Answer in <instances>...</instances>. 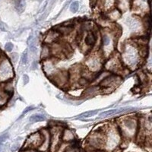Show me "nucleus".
<instances>
[{
	"label": "nucleus",
	"instance_id": "1",
	"mask_svg": "<svg viewBox=\"0 0 152 152\" xmlns=\"http://www.w3.org/2000/svg\"><path fill=\"white\" fill-rule=\"evenodd\" d=\"M120 58L123 65L131 69H135L139 66L143 59L141 55L140 47L135 42H129L124 44Z\"/></svg>",
	"mask_w": 152,
	"mask_h": 152
},
{
	"label": "nucleus",
	"instance_id": "2",
	"mask_svg": "<svg viewBox=\"0 0 152 152\" xmlns=\"http://www.w3.org/2000/svg\"><path fill=\"white\" fill-rule=\"evenodd\" d=\"M122 137L118 126L109 125L104 129V148L105 152H113L116 151L122 142Z\"/></svg>",
	"mask_w": 152,
	"mask_h": 152
},
{
	"label": "nucleus",
	"instance_id": "3",
	"mask_svg": "<svg viewBox=\"0 0 152 152\" xmlns=\"http://www.w3.org/2000/svg\"><path fill=\"white\" fill-rule=\"evenodd\" d=\"M122 139L129 140L137 136L139 131V120L133 116L122 118L117 125Z\"/></svg>",
	"mask_w": 152,
	"mask_h": 152
},
{
	"label": "nucleus",
	"instance_id": "4",
	"mask_svg": "<svg viewBox=\"0 0 152 152\" xmlns=\"http://www.w3.org/2000/svg\"><path fill=\"white\" fill-rule=\"evenodd\" d=\"M117 33L111 29H104L101 33V47L103 56L109 57L112 56V53L116 46V39Z\"/></svg>",
	"mask_w": 152,
	"mask_h": 152
},
{
	"label": "nucleus",
	"instance_id": "5",
	"mask_svg": "<svg viewBox=\"0 0 152 152\" xmlns=\"http://www.w3.org/2000/svg\"><path fill=\"white\" fill-rule=\"evenodd\" d=\"M87 150L103 151L104 130H98L90 134L87 139Z\"/></svg>",
	"mask_w": 152,
	"mask_h": 152
},
{
	"label": "nucleus",
	"instance_id": "6",
	"mask_svg": "<svg viewBox=\"0 0 152 152\" xmlns=\"http://www.w3.org/2000/svg\"><path fill=\"white\" fill-rule=\"evenodd\" d=\"M14 77V71L11 61L3 57L0 59V82L11 81Z\"/></svg>",
	"mask_w": 152,
	"mask_h": 152
},
{
	"label": "nucleus",
	"instance_id": "7",
	"mask_svg": "<svg viewBox=\"0 0 152 152\" xmlns=\"http://www.w3.org/2000/svg\"><path fill=\"white\" fill-rule=\"evenodd\" d=\"M103 55H99L98 53H94L87 57L85 61L86 69L89 72L97 74L101 72V69L103 65L102 59Z\"/></svg>",
	"mask_w": 152,
	"mask_h": 152
},
{
	"label": "nucleus",
	"instance_id": "8",
	"mask_svg": "<svg viewBox=\"0 0 152 152\" xmlns=\"http://www.w3.org/2000/svg\"><path fill=\"white\" fill-rule=\"evenodd\" d=\"M63 128L59 125H53L49 129L51 139H50V148L49 152H57L59 148L63 143L62 132Z\"/></svg>",
	"mask_w": 152,
	"mask_h": 152
},
{
	"label": "nucleus",
	"instance_id": "9",
	"mask_svg": "<svg viewBox=\"0 0 152 152\" xmlns=\"http://www.w3.org/2000/svg\"><path fill=\"white\" fill-rule=\"evenodd\" d=\"M44 137L41 132H36L29 135L24 145V150H38L43 142Z\"/></svg>",
	"mask_w": 152,
	"mask_h": 152
},
{
	"label": "nucleus",
	"instance_id": "10",
	"mask_svg": "<svg viewBox=\"0 0 152 152\" xmlns=\"http://www.w3.org/2000/svg\"><path fill=\"white\" fill-rule=\"evenodd\" d=\"M122 63L121 58L117 57L116 56H111L104 63L105 69L108 72H111L113 74L119 75V72L123 70L122 68Z\"/></svg>",
	"mask_w": 152,
	"mask_h": 152
},
{
	"label": "nucleus",
	"instance_id": "11",
	"mask_svg": "<svg viewBox=\"0 0 152 152\" xmlns=\"http://www.w3.org/2000/svg\"><path fill=\"white\" fill-rule=\"evenodd\" d=\"M122 77L119 75L116 74H110L104 79L102 80L98 84L99 87L101 88H103L104 90H113L115 87H117L121 83Z\"/></svg>",
	"mask_w": 152,
	"mask_h": 152
},
{
	"label": "nucleus",
	"instance_id": "12",
	"mask_svg": "<svg viewBox=\"0 0 152 152\" xmlns=\"http://www.w3.org/2000/svg\"><path fill=\"white\" fill-rule=\"evenodd\" d=\"M50 79L59 87H66L68 84V82L70 81L69 80V72H66V71L58 70L56 73L50 78Z\"/></svg>",
	"mask_w": 152,
	"mask_h": 152
},
{
	"label": "nucleus",
	"instance_id": "13",
	"mask_svg": "<svg viewBox=\"0 0 152 152\" xmlns=\"http://www.w3.org/2000/svg\"><path fill=\"white\" fill-rule=\"evenodd\" d=\"M125 24L127 25L132 32L135 33V34H138V33L140 32L141 28L143 27H144V23L141 22L136 17H129L125 21Z\"/></svg>",
	"mask_w": 152,
	"mask_h": 152
},
{
	"label": "nucleus",
	"instance_id": "14",
	"mask_svg": "<svg viewBox=\"0 0 152 152\" xmlns=\"http://www.w3.org/2000/svg\"><path fill=\"white\" fill-rule=\"evenodd\" d=\"M41 132L44 139L43 142L39 148L38 151L41 152H49V148H50V139H51V135H50V131L49 129H44L40 130Z\"/></svg>",
	"mask_w": 152,
	"mask_h": 152
},
{
	"label": "nucleus",
	"instance_id": "15",
	"mask_svg": "<svg viewBox=\"0 0 152 152\" xmlns=\"http://www.w3.org/2000/svg\"><path fill=\"white\" fill-rule=\"evenodd\" d=\"M43 69L46 75L49 77V78L53 77L58 71L56 68L55 63L52 59V57L43 61Z\"/></svg>",
	"mask_w": 152,
	"mask_h": 152
},
{
	"label": "nucleus",
	"instance_id": "16",
	"mask_svg": "<svg viewBox=\"0 0 152 152\" xmlns=\"http://www.w3.org/2000/svg\"><path fill=\"white\" fill-rule=\"evenodd\" d=\"M135 108L133 107H122L120 109H112V110H108L106 111H103L101 113H100L99 117L100 118H106L109 116H113L119 114L125 113L128 112H132L133 110H135Z\"/></svg>",
	"mask_w": 152,
	"mask_h": 152
},
{
	"label": "nucleus",
	"instance_id": "17",
	"mask_svg": "<svg viewBox=\"0 0 152 152\" xmlns=\"http://www.w3.org/2000/svg\"><path fill=\"white\" fill-rule=\"evenodd\" d=\"M97 40H98V37H97V34H96V32H94V30L87 31L85 37H84V46L88 49H91V48L95 46Z\"/></svg>",
	"mask_w": 152,
	"mask_h": 152
},
{
	"label": "nucleus",
	"instance_id": "18",
	"mask_svg": "<svg viewBox=\"0 0 152 152\" xmlns=\"http://www.w3.org/2000/svg\"><path fill=\"white\" fill-rule=\"evenodd\" d=\"M59 37H60V34L57 32L55 29L49 30L44 37V44H47V45L49 46L52 45L53 44L58 41V39L59 38Z\"/></svg>",
	"mask_w": 152,
	"mask_h": 152
},
{
	"label": "nucleus",
	"instance_id": "19",
	"mask_svg": "<svg viewBox=\"0 0 152 152\" xmlns=\"http://www.w3.org/2000/svg\"><path fill=\"white\" fill-rule=\"evenodd\" d=\"M75 139V133L73 132L72 130L69 129H63V132H62V141L63 142L68 143V144H71L73 142Z\"/></svg>",
	"mask_w": 152,
	"mask_h": 152
},
{
	"label": "nucleus",
	"instance_id": "20",
	"mask_svg": "<svg viewBox=\"0 0 152 152\" xmlns=\"http://www.w3.org/2000/svg\"><path fill=\"white\" fill-rule=\"evenodd\" d=\"M132 8L137 12H144L148 8L147 0H134L132 2Z\"/></svg>",
	"mask_w": 152,
	"mask_h": 152
},
{
	"label": "nucleus",
	"instance_id": "21",
	"mask_svg": "<svg viewBox=\"0 0 152 152\" xmlns=\"http://www.w3.org/2000/svg\"><path fill=\"white\" fill-rule=\"evenodd\" d=\"M55 30L60 34V36H68L73 31V26L71 25H63L57 27Z\"/></svg>",
	"mask_w": 152,
	"mask_h": 152
},
{
	"label": "nucleus",
	"instance_id": "22",
	"mask_svg": "<svg viewBox=\"0 0 152 152\" xmlns=\"http://www.w3.org/2000/svg\"><path fill=\"white\" fill-rule=\"evenodd\" d=\"M122 16V11L120 9H118L117 8H113V9L110 10L106 14V17L108 20L111 21H116L118 19H120Z\"/></svg>",
	"mask_w": 152,
	"mask_h": 152
},
{
	"label": "nucleus",
	"instance_id": "23",
	"mask_svg": "<svg viewBox=\"0 0 152 152\" xmlns=\"http://www.w3.org/2000/svg\"><path fill=\"white\" fill-rule=\"evenodd\" d=\"M52 57V52L50 46L47 44H44L43 47L41 49V53H40V58L43 61L45 59H49Z\"/></svg>",
	"mask_w": 152,
	"mask_h": 152
},
{
	"label": "nucleus",
	"instance_id": "24",
	"mask_svg": "<svg viewBox=\"0 0 152 152\" xmlns=\"http://www.w3.org/2000/svg\"><path fill=\"white\" fill-rule=\"evenodd\" d=\"M100 90H101V87H99V85L90 86V87H87L85 91H84L83 96L84 97H92L94 95L99 93Z\"/></svg>",
	"mask_w": 152,
	"mask_h": 152
},
{
	"label": "nucleus",
	"instance_id": "25",
	"mask_svg": "<svg viewBox=\"0 0 152 152\" xmlns=\"http://www.w3.org/2000/svg\"><path fill=\"white\" fill-rule=\"evenodd\" d=\"M130 6V2L129 0H116V6L118 9L120 11H125L129 8Z\"/></svg>",
	"mask_w": 152,
	"mask_h": 152
},
{
	"label": "nucleus",
	"instance_id": "26",
	"mask_svg": "<svg viewBox=\"0 0 152 152\" xmlns=\"http://www.w3.org/2000/svg\"><path fill=\"white\" fill-rule=\"evenodd\" d=\"M4 83H5V85H4L2 91H3L4 92H6V93L8 95L12 94L14 91V87H13V84H12V82H11V81H8V82H4Z\"/></svg>",
	"mask_w": 152,
	"mask_h": 152
},
{
	"label": "nucleus",
	"instance_id": "27",
	"mask_svg": "<svg viewBox=\"0 0 152 152\" xmlns=\"http://www.w3.org/2000/svg\"><path fill=\"white\" fill-rule=\"evenodd\" d=\"M46 120V116L42 114H34L30 117V122H38L44 121Z\"/></svg>",
	"mask_w": 152,
	"mask_h": 152
},
{
	"label": "nucleus",
	"instance_id": "28",
	"mask_svg": "<svg viewBox=\"0 0 152 152\" xmlns=\"http://www.w3.org/2000/svg\"><path fill=\"white\" fill-rule=\"evenodd\" d=\"M98 110H90V111H86V112L80 114L78 117L79 118H89L91 116H95L96 114L98 113Z\"/></svg>",
	"mask_w": 152,
	"mask_h": 152
},
{
	"label": "nucleus",
	"instance_id": "29",
	"mask_svg": "<svg viewBox=\"0 0 152 152\" xmlns=\"http://www.w3.org/2000/svg\"><path fill=\"white\" fill-rule=\"evenodd\" d=\"M9 95L7 94L6 92H4L3 91H0V106H3L4 104H6L7 102V100L8 98Z\"/></svg>",
	"mask_w": 152,
	"mask_h": 152
},
{
	"label": "nucleus",
	"instance_id": "30",
	"mask_svg": "<svg viewBox=\"0 0 152 152\" xmlns=\"http://www.w3.org/2000/svg\"><path fill=\"white\" fill-rule=\"evenodd\" d=\"M8 138V135L7 133L0 135V152L4 151V143L6 142V141L7 140Z\"/></svg>",
	"mask_w": 152,
	"mask_h": 152
},
{
	"label": "nucleus",
	"instance_id": "31",
	"mask_svg": "<svg viewBox=\"0 0 152 152\" xmlns=\"http://www.w3.org/2000/svg\"><path fill=\"white\" fill-rule=\"evenodd\" d=\"M69 9H70V11L72 13H76L78 11V9H79V2L78 1H74L70 5Z\"/></svg>",
	"mask_w": 152,
	"mask_h": 152
},
{
	"label": "nucleus",
	"instance_id": "32",
	"mask_svg": "<svg viewBox=\"0 0 152 152\" xmlns=\"http://www.w3.org/2000/svg\"><path fill=\"white\" fill-rule=\"evenodd\" d=\"M89 82V80L87 79V78H85V77H84V76H81L78 79V81H77V83H78L80 86H82V87L87 86Z\"/></svg>",
	"mask_w": 152,
	"mask_h": 152
},
{
	"label": "nucleus",
	"instance_id": "33",
	"mask_svg": "<svg viewBox=\"0 0 152 152\" xmlns=\"http://www.w3.org/2000/svg\"><path fill=\"white\" fill-rule=\"evenodd\" d=\"M21 60V63H22V64H24V65H26L27 63V60H28V56H27V50L22 53Z\"/></svg>",
	"mask_w": 152,
	"mask_h": 152
},
{
	"label": "nucleus",
	"instance_id": "34",
	"mask_svg": "<svg viewBox=\"0 0 152 152\" xmlns=\"http://www.w3.org/2000/svg\"><path fill=\"white\" fill-rule=\"evenodd\" d=\"M18 59V54L16 53H13L11 54V63H17Z\"/></svg>",
	"mask_w": 152,
	"mask_h": 152
},
{
	"label": "nucleus",
	"instance_id": "35",
	"mask_svg": "<svg viewBox=\"0 0 152 152\" xmlns=\"http://www.w3.org/2000/svg\"><path fill=\"white\" fill-rule=\"evenodd\" d=\"M14 48V46L13 44H11V43H7L5 46V49H6V52H11V50L13 49Z\"/></svg>",
	"mask_w": 152,
	"mask_h": 152
},
{
	"label": "nucleus",
	"instance_id": "36",
	"mask_svg": "<svg viewBox=\"0 0 152 152\" xmlns=\"http://www.w3.org/2000/svg\"><path fill=\"white\" fill-rule=\"evenodd\" d=\"M64 152H77V149L73 146H69Z\"/></svg>",
	"mask_w": 152,
	"mask_h": 152
},
{
	"label": "nucleus",
	"instance_id": "37",
	"mask_svg": "<svg viewBox=\"0 0 152 152\" xmlns=\"http://www.w3.org/2000/svg\"><path fill=\"white\" fill-rule=\"evenodd\" d=\"M23 82H24V84H27L29 82V77L27 75H23Z\"/></svg>",
	"mask_w": 152,
	"mask_h": 152
},
{
	"label": "nucleus",
	"instance_id": "38",
	"mask_svg": "<svg viewBox=\"0 0 152 152\" xmlns=\"http://www.w3.org/2000/svg\"><path fill=\"white\" fill-rule=\"evenodd\" d=\"M23 152H41L38 150H24Z\"/></svg>",
	"mask_w": 152,
	"mask_h": 152
},
{
	"label": "nucleus",
	"instance_id": "39",
	"mask_svg": "<svg viewBox=\"0 0 152 152\" xmlns=\"http://www.w3.org/2000/svg\"><path fill=\"white\" fill-rule=\"evenodd\" d=\"M32 107H27V109H25V111H24V113H27V112H29V110H32Z\"/></svg>",
	"mask_w": 152,
	"mask_h": 152
},
{
	"label": "nucleus",
	"instance_id": "40",
	"mask_svg": "<svg viewBox=\"0 0 152 152\" xmlns=\"http://www.w3.org/2000/svg\"><path fill=\"white\" fill-rule=\"evenodd\" d=\"M149 64H150L151 66H152V55L151 56L150 59H149Z\"/></svg>",
	"mask_w": 152,
	"mask_h": 152
}]
</instances>
